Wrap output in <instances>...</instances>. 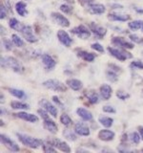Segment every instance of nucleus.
<instances>
[{"mask_svg": "<svg viewBox=\"0 0 143 153\" xmlns=\"http://www.w3.org/2000/svg\"><path fill=\"white\" fill-rule=\"evenodd\" d=\"M1 67L2 68H10L14 72H17V73H20L23 70V67L20 64V62L13 56H2Z\"/></svg>", "mask_w": 143, "mask_h": 153, "instance_id": "f257e3e1", "label": "nucleus"}, {"mask_svg": "<svg viewBox=\"0 0 143 153\" xmlns=\"http://www.w3.org/2000/svg\"><path fill=\"white\" fill-rule=\"evenodd\" d=\"M16 136L18 138V140L20 141L24 146H26L28 147L31 148H37L40 146H42L43 141L39 140V139L31 137L26 134H22V133H16Z\"/></svg>", "mask_w": 143, "mask_h": 153, "instance_id": "f03ea898", "label": "nucleus"}, {"mask_svg": "<svg viewBox=\"0 0 143 153\" xmlns=\"http://www.w3.org/2000/svg\"><path fill=\"white\" fill-rule=\"evenodd\" d=\"M42 85L44 86L45 88L55 91V92H65L67 90V86L63 82H61L60 80L55 79H50L43 81Z\"/></svg>", "mask_w": 143, "mask_h": 153, "instance_id": "7ed1b4c3", "label": "nucleus"}, {"mask_svg": "<svg viewBox=\"0 0 143 153\" xmlns=\"http://www.w3.org/2000/svg\"><path fill=\"white\" fill-rule=\"evenodd\" d=\"M108 52L110 53V55L113 56L114 57H116V59L124 61L126 59H132V55L131 53H129L126 51V49H123V48H114V47H108L107 48Z\"/></svg>", "mask_w": 143, "mask_h": 153, "instance_id": "20e7f679", "label": "nucleus"}, {"mask_svg": "<svg viewBox=\"0 0 143 153\" xmlns=\"http://www.w3.org/2000/svg\"><path fill=\"white\" fill-rule=\"evenodd\" d=\"M0 141H1V143L3 146H6L10 151L12 152H17L20 150L17 143L13 141L11 138H9L7 135H4V134H1L0 135Z\"/></svg>", "mask_w": 143, "mask_h": 153, "instance_id": "39448f33", "label": "nucleus"}, {"mask_svg": "<svg viewBox=\"0 0 143 153\" xmlns=\"http://www.w3.org/2000/svg\"><path fill=\"white\" fill-rule=\"evenodd\" d=\"M47 142L49 143H51L52 146H55L56 149H59L62 152H65V153L71 152L70 146L64 141H61V140H59V139H56V138H52V139H50V140H48Z\"/></svg>", "mask_w": 143, "mask_h": 153, "instance_id": "423d86ee", "label": "nucleus"}, {"mask_svg": "<svg viewBox=\"0 0 143 153\" xmlns=\"http://www.w3.org/2000/svg\"><path fill=\"white\" fill-rule=\"evenodd\" d=\"M71 32L74 33L76 36L81 38V39H88L91 36V30L84 25H79L77 27H74V29H72Z\"/></svg>", "mask_w": 143, "mask_h": 153, "instance_id": "0eeeda50", "label": "nucleus"}, {"mask_svg": "<svg viewBox=\"0 0 143 153\" xmlns=\"http://www.w3.org/2000/svg\"><path fill=\"white\" fill-rule=\"evenodd\" d=\"M20 33H22L23 37L25 38V39L30 42V43H35L36 42L38 39L37 37L35 36V33H33V31H32V28L30 26V25H23L22 29Z\"/></svg>", "mask_w": 143, "mask_h": 153, "instance_id": "6e6552de", "label": "nucleus"}, {"mask_svg": "<svg viewBox=\"0 0 143 153\" xmlns=\"http://www.w3.org/2000/svg\"><path fill=\"white\" fill-rule=\"evenodd\" d=\"M51 17L52 19V21L56 23L57 25H59L61 27H69L70 26V20L66 16H64L63 14H61L59 13L56 12H52L51 13Z\"/></svg>", "mask_w": 143, "mask_h": 153, "instance_id": "1a4fd4ad", "label": "nucleus"}, {"mask_svg": "<svg viewBox=\"0 0 143 153\" xmlns=\"http://www.w3.org/2000/svg\"><path fill=\"white\" fill-rule=\"evenodd\" d=\"M56 36L58 38V40L61 44L66 47H70L72 45V43H73V38H72L69 33L64 30L57 31Z\"/></svg>", "mask_w": 143, "mask_h": 153, "instance_id": "9d476101", "label": "nucleus"}, {"mask_svg": "<svg viewBox=\"0 0 143 153\" xmlns=\"http://www.w3.org/2000/svg\"><path fill=\"white\" fill-rule=\"evenodd\" d=\"M39 104L42 108H44L45 110H47L48 112H49L50 115H52L54 118H56L57 117V113H58V110H57V107L55 105H54L52 102H50L49 100H47L45 99L41 100L39 102Z\"/></svg>", "mask_w": 143, "mask_h": 153, "instance_id": "9b49d317", "label": "nucleus"}, {"mask_svg": "<svg viewBox=\"0 0 143 153\" xmlns=\"http://www.w3.org/2000/svg\"><path fill=\"white\" fill-rule=\"evenodd\" d=\"M112 43L116 46H118L119 48H123V49H133L135 45L132 42L126 41L123 37L120 36H116L112 39Z\"/></svg>", "mask_w": 143, "mask_h": 153, "instance_id": "f8f14e48", "label": "nucleus"}, {"mask_svg": "<svg viewBox=\"0 0 143 153\" xmlns=\"http://www.w3.org/2000/svg\"><path fill=\"white\" fill-rule=\"evenodd\" d=\"M74 131L76 133V135H78V136L87 137V136H90V134H91L90 128L87 126H86L85 123H75L74 124Z\"/></svg>", "mask_w": 143, "mask_h": 153, "instance_id": "ddd939ff", "label": "nucleus"}, {"mask_svg": "<svg viewBox=\"0 0 143 153\" xmlns=\"http://www.w3.org/2000/svg\"><path fill=\"white\" fill-rule=\"evenodd\" d=\"M90 30H91V32H93L94 35L98 38H103L107 33V30L104 27L97 25V24H95L94 22L90 24Z\"/></svg>", "mask_w": 143, "mask_h": 153, "instance_id": "4468645a", "label": "nucleus"}, {"mask_svg": "<svg viewBox=\"0 0 143 153\" xmlns=\"http://www.w3.org/2000/svg\"><path fill=\"white\" fill-rule=\"evenodd\" d=\"M86 8H87V11L92 14H102L106 12V8L102 4L92 3L88 5V6H86Z\"/></svg>", "mask_w": 143, "mask_h": 153, "instance_id": "2eb2a0df", "label": "nucleus"}, {"mask_svg": "<svg viewBox=\"0 0 143 153\" xmlns=\"http://www.w3.org/2000/svg\"><path fill=\"white\" fill-rule=\"evenodd\" d=\"M15 116L19 119L23 120V121H26V122H29V123H37L38 122V117L35 114H31V113H27V112H24V111H21V112H18L15 114Z\"/></svg>", "mask_w": 143, "mask_h": 153, "instance_id": "dca6fc26", "label": "nucleus"}, {"mask_svg": "<svg viewBox=\"0 0 143 153\" xmlns=\"http://www.w3.org/2000/svg\"><path fill=\"white\" fill-rule=\"evenodd\" d=\"M114 136H116V134H114V131L110 130V129L106 128V129H102V130H100L98 132V139L101 141H104V142H110V141H113Z\"/></svg>", "mask_w": 143, "mask_h": 153, "instance_id": "f3484780", "label": "nucleus"}, {"mask_svg": "<svg viewBox=\"0 0 143 153\" xmlns=\"http://www.w3.org/2000/svg\"><path fill=\"white\" fill-rule=\"evenodd\" d=\"M99 94L104 100H108L111 99L113 94V88L109 84H102L99 88Z\"/></svg>", "mask_w": 143, "mask_h": 153, "instance_id": "a211bd4d", "label": "nucleus"}, {"mask_svg": "<svg viewBox=\"0 0 143 153\" xmlns=\"http://www.w3.org/2000/svg\"><path fill=\"white\" fill-rule=\"evenodd\" d=\"M66 85L68 86L69 88H71L74 91H80L83 88V83L82 81L77 79H68L66 80Z\"/></svg>", "mask_w": 143, "mask_h": 153, "instance_id": "6ab92c4d", "label": "nucleus"}, {"mask_svg": "<svg viewBox=\"0 0 143 153\" xmlns=\"http://www.w3.org/2000/svg\"><path fill=\"white\" fill-rule=\"evenodd\" d=\"M41 59H42V62H43V64H44L46 69L52 70V68H55V67L56 61L54 59H52V57L50 55L44 54V55L41 56Z\"/></svg>", "mask_w": 143, "mask_h": 153, "instance_id": "aec40b11", "label": "nucleus"}, {"mask_svg": "<svg viewBox=\"0 0 143 153\" xmlns=\"http://www.w3.org/2000/svg\"><path fill=\"white\" fill-rule=\"evenodd\" d=\"M43 123H44V127L47 129L48 131L52 134H55L58 131V127H57V124L52 121L51 118L43 120Z\"/></svg>", "mask_w": 143, "mask_h": 153, "instance_id": "412c9836", "label": "nucleus"}, {"mask_svg": "<svg viewBox=\"0 0 143 153\" xmlns=\"http://www.w3.org/2000/svg\"><path fill=\"white\" fill-rule=\"evenodd\" d=\"M76 114L83 120L85 122H89V121H92L93 120V115L91 113L89 110L85 109L83 107H78L76 109Z\"/></svg>", "mask_w": 143, "mask_h": 153, "instance_id": "4be33fe9", "label": "nucleus"}, {"mask_svg": "<svg viewBox=\"0 0 143 153\" xmlns=\"http://www.w3.org/2000/svg\"><path fill=\"white\" fill-rule=\"evenodd\" d=\"M108 18L112 21H120V22H125L130 20L131 16L128 14H119V13H109Z\"/></svg>", "mask_w": 143, "mask_h": 153, "instance_id": "5701e85b", "label": "nucleus"}, {"mask_svg": "<svg viewBox=\"0 0 143 153\" xmlns=\"http://www.w3.org/2000/svg\"><path fill=\"white\" fill-rule=\"evenodd\" d=\"M16 13L19 14L20 16H26L28 13V10H27V4L23 1H19L15 3V6H14Z\"/></svg>", "mask_w": 143, "mask_h": 153, "instance_id": "b1692460", "label": "nucleus"}, {"mask_svg": "<svg viewBox=\"0 0 143 153\" xmlns=\"http://www.w3.org/2000/svg\"><path fill=\"white\" fill-rule=\"evenodd\" d=\"M77 56L80 57L81 59H83L84 61L87 62H93L95 59V56L93 53H89L86 51H80L77 53Z\"/></svg>", "mask_w": 143, "mask_h": 153, "instance_id": "393cba45", "label": "nucleus"}, {"mask_svg": "<svg viewBox=\"0 0 143 153\" xmlns=\"http://www.w3.org/2000/svg\"><path fill=\"white\" fill-rule=\"evenodd\" d=\"M98 122L100 123L101 126H103L104 127L109 128L113 126L114 123V119L111 117H106V116H101L98 118Z\"/></svg>", "mask_w": 143, "mask_h": 153, "instance_id": "a878e982", "label": "nucleus"}, {"mask_svg": "<svg viewBox=\"0 0 143 153\" xmlns=\"http://www.w3.org/2000/svg\"><path fill=\"white\" fill-rule=\"evenodd\" d=\"M11 107L15 110H27L30 108L29 104H27L25 102H18V100H13V102H12Z\"/></svg>", "mask_w": 143, "mask_h": 153, "instance_id": "bb28decb", "label": "nucleus"}, {"mask_svg": "<svg viewBox=\"0 0 143 153\" xmlns=\"http://www.w3.org/2000/svg\"><path fill=\"white\" fill-rule=\"evenodd\" d=\"M8 91L10 92V94L13 95V97H15L17 99H24V98H26V94L25 92H24L23 90L21 89H16V88H9Z\"/></svg>", "mask_w": 143, "mask_h": 153, "instance_id": "cd10ccee", "label": "nucleus"}, {"mask_svg": "<svg viewBox=\"0 0 143 153\" xmlns=\"http://www.w3.org/2000/svg\"><path fill=\"white\" fill-rule=\"evenodd\" d=\"M143 26V20H133L128 23V27L131 29L132 31H137L141 29Z\"/></svg>", "mask_w": 143, "mask_h": 153, "instance_id": "c85d7f7f", "label": "nucleus"}, {"mask_svg": "<svg viewBox=\"0 0 143 153\" xmlns=\"http://www.w3.org/2000/svg\"><path fill=\"white\" fill-rule=\"evenodd\" d=\"M9 25L10 27H11L12 29H13V30H16V31H21V29L23 27V25H21L20 22H19L16 18H11L9 21Z\"/></svg>", "mask_w": 143, "mask_h": 153, "instance_id": "c756f323", "label": "nucleus"}, {"mask_svg": "<svg viewBox=\"0 0 143 153\" xmlns=\"http://www.w3.org/2000/svg\"><path fill=\"white\" fill-rule=\"evenodd\" d=\"M60 123L63 124L65 126H70L72 123H73V121H72V119L70 118V116L68 114L66 113H63L60 116Z\"/></svg>", "mask_w": 143, "mask_h": 153, "instance_id": "7c9ffc66", "label": "nucleus"}, {"mask_svg": "<svg viewBox=\"0 0 143 153\" xmlns=\"http://www.w3.org/2000/svg\"><path fill=\"white\" fill-rule=\"evenodd\" d=\"M129 138H130V141L135 143V145H138L141 140V137H140V134L139 132H136L133 131L132 133H130V135H129Z\"/></svg>", "mask_w": 143, "mask_h": 153, "instance_id": "2f4dec72", "label": "nucleus"}, {"mask_svg": "<svg viewBox=\"0 0 143 153\" xmlns=\"http://www.w3.org/2000/svg\"><path fill=\"white\" fill-rule=\"evenodd\" d=\"M12 40L13 42V44L15 46H17V47H23L24 46L23 39L18 35H16V33H13V35H12Z\"/></svg>", "mask_w": 143, "mask_h": 153, "instance_id": "473e14b6", "label": "nucleus"}, {"mask_svg": "<svg viewBox=\"0 0 143 153\" xmlns=\"http://www.w3.org/2000/svg\"><path fill=\"white\" fill-rule=\"evenodd\" d=\"M106 76L109 80H111L112 82H114V81H116L118 79V76H117V73L116 72H114L111 69H109L106 71Z\"/></svg>", "mask_w": 143, "mask_h": 153, "instance_id": "72a5a7b5", "label": "nucleus"}, {"mask_svg": "<svg viewBox=\"0 0 143 153\" xmlns=\"http://www.w3.org/2000/svg\"><path fill=\"white\" fill-rule=\"evenodd\" d=\"M42 148H43V151L44 152H55L56 151V148L55 146H52L51 143H49L47 141L46 142L43 141Z\"/></svg>", "mask_w": 143, "mask_h": 153, "instance_id": "f704fd0d", "label": "nucleus"}, {"mask_svg": "<svg viewBox=\"0 0 143 153\" xmlns=\"http://www.w3.org/2000/svg\"><path fill=\"white\" fill-rule=\"evenodd\" d=\"M88 100L92 104H97L99 102V96L95 92H92L88 96Z\"/></svg>", "mask_w": 143, "mask_h": 153, "instance_id": "c9c22d12", "label": "nucleus"}, {"mask_svg": "<svg viewBox=\"0 0 143 153\" xmlns=\"http://www.w3.org/2000/svg\"><path fill=\"white\" fill-rule=\"evenodd\" d=\"M63 135L65 136V138H67L70 141H75L76 140V133L74 131H71L69 129H66L63 132Z\"/></svg>", "mask_w": 143, "mask_h": 153, "instance_id": "e433bc0d", "label": "nucleus"}, {"mask_svg": "<svg viewBox=\"0 0 143 153\" xmlns=\"http://www.w3.org/2000/svg\"><path fill=\"white\" fill-rule=\"evenodd\" d=\"M2 43H3V45H4V48L6 50H8V51H11L13 49V45H14L13 40L7 39V38H3V39H2Z\"/></svg>", "mask_w": 143, "mask_h": 153, "instance_id": "4c0bfd02", "label": "nucleus"}, {"mask_svg": "<svg viewBox=\"0 0 143 153\" xmlns=\"http://www.w3.org/2000/svg\"><path fill=\"white\" fill-rule=\"evenodd\" d=\"M37 113L38 115H40V117L43 119V120H46V119H49L50 118V114L49 112L47 111V110H45L44 108H39L37 110Z\"/></svg>", "mask_w": 143, "mask_h": 153, "instance_id": "58836bf2", "label": "nucleus"}, {"mask_svg": "<svg viewBox=\"0 0 143 153\" xmlns=\"http://www.w3.org/2000/svg\"><path fill=\"white\" fill-rule=\"evenodd\" d=\"M59 9L61 12H63L65 13H72V11H73V7L70 6L68 4H62Z\"/></svg>", "mask_w": 143, "mask_h": 153, "instance_id": "ea45409f", "label": "nucleus"}, {"mask_svg": "<svg viewBox=\"0 0 143 153\" xmlns=\"http://www.w3.org/2000/svg\"><path fill=\"white\" fill-rule=\"evenodd\" d=\"M91 48H92L93 50L97 51V52H99V53H103L104 52V48L101 44H99V43H93L92 45H91Z\"/></svg>", "mask_w": 143, "mask_h": 153, "instance_id": "a19ab883", "label": "nucleus"}, {"mask_svg": "<svg viewBox=\"0 0 143 153\" xmlns=\"http://www.w3.org/2000/svg\"><path fill=\"white\" fill-rule=\"evenodd\" d=\"M116 96L119 100H125L128 98H130V95L126 92H123V91H117L116 92Z\"/></svg>", "mask_w": 143, "mask_h": 153, "instance_id": "79ce46f5", "label": "nucleus"}, {"mask_svg": "<svg viewBox=\"0 0 143 153\" xmlns=\"http://www.w3.org/2000/svg\"><path fill=\"white\" fill-rule=\"evenodd\" d=\"M130 39L132 41H133V43H137V44H141V43H143V39L141 37H139L138 36L136 35H130Z\"/></svg>", "mask_w": 143, "mask_h": 153, "instance_id": "37998d69", "label": "nucleus"}, {"mask_svg": "<svg viewBox=\"0 0 143 153\" xmlns=\"http://www.w3.org/2000/svg\"><path fill=\"white\" fill-rule=\"evenodd\" d=\"M131 68H135V69H143V62L141 61H133L130 64Z\"/></svg>", "mask_w": 143, "mask_h": 153, "instance_id": "c03bdc74", "label": "nucleus"}, {"mask_svg": "<svg viewBox=\"0 0 143 153\" xmlns=\"http://www.w3.org/2000/svg\"><path fill=\"white\" fill-rule=\"evenodd\" d=\"M7 17V11H6V6L3 4L0 5V18L4 19Z\"/></svg>", "mask_w": 143, "mask_h": 153, "instance_id": "a18cd8bd", "label": "nucleus"}, {"mask_svg": "<svg viewBox=\"0 0 143 153\" xmlns=\"http://www.w3.org/2000/svg\"><path fill=\"white\" fill-rule=\"evenodd\" d=\"M102 110L105 113H116V109L111 105H105V106L102 107Z\"/></svg>", "mask_w": 143, "mask_h": 153, "instance_id": "49530a36", "label": "nucleus"}, {"mask_svg": "<svg viewBox=\"0 0 143 153\" xmlns=\"http://www.w3.org/2000/svg\"><path fill=\"white\" fill-rule=\"evenodd\" d=\"M52 102H54L57 106H59V107H61V108H64L63 107V103H62L60 100H59V99L56 97V96H52Z\"/></svg>", "mask_w": 143, "mask_h": 153, "instance_id": "de8ad7c7", "label": "nucleus"}, {"mask_svg": "<svg viewBox=\"0 0 143 153\" xmlns=\"http://www.w3.org/2000/svg\"><path fill=\"white\" fill-rule=\"evenodd\" d=\"M94 0H79V2L83 5V6H88V5L94 3Z\"/></svg>", "mask_w": 143, "mask_h": 153, "instance_id": "09e8293b", "label": "nucleus"}, {"mask_svg": "<svg viewBox=\"0 0 143 153\" xmlns=\"http://www.w3.org/2000/svg\"><path fill=\"white\" fill-rule=\"evenodd\" d=\"M138 132H139V134H140L141 140L143 141V126H139V127H138Z\"/></svg>", "mask_w": 143, "mask_h": 153, "instance_id": "8fccbe9b", "label": "nucleus"}, {"mask_svg": "<svg viewBox=\"0 0 143 153\" xmlns=\"http://www.w3.org/2000/svg\"><path fill=\"white\" fill-rule=\"evenodd\" d=\"M137 13H143V10H139V9H136Z\"/></svg>", "mask_w": 143, "mask_h": 153, "instance_id": "3c124183", "label": "nucleus"}, {"mask_svg": "<svg viewBox=\"0 0 143 153\" xmlns=\"http://www.w3.org/2000/svg\"><path fill=\"white\" fill-rule=\"evenodd\" d=\"M4 100H3V94H1V103H3Z\"/></svg>", "mask_w": 143, "mask_h": 153, "instance_id": "603ef678", "label": "nucleus"}, {"mask_svg": "<svg viewBox=\"0 0 143 153\" xmlns=\"http://www.w3.org/2000/svg\"><path fill=\"white\" fill-rule=\"evenodd\" d=\"M141 29H142V31H143V26H142V28H141Z\"/></svg>", "mask_w": 143, "mask_h": 153, "instance_id": "864d4df0", "label": "nucleus"}, {"mask_svg": "<svg viewBox=\"0 0 143 153\" xmlns=\"http://www.w3.org/2000/svg\"><path fill=\"white\" fill-rule=\"evenodd\" d=\"M142 83H143V79H142Z\"/></svg>", "mask_w": 143, "mask_h": 153, "instance_id": "5fc2aeb1", "label": "nucleus"}, {"mask_svg": "<svg viewBox=\"0 0 143 153\" xmlns=\"http://www.w3.org/2000/svg\"><path fill=\"white\" fill-rule=\"evenodd\" d=\"M141 151H142V152H143V149H142V150H141Z\"/></svg>", "mask_w": 143, "mask_h": 153, "instance_id": "6e6d98bb", "label": "nucleus"}]
</instances>
